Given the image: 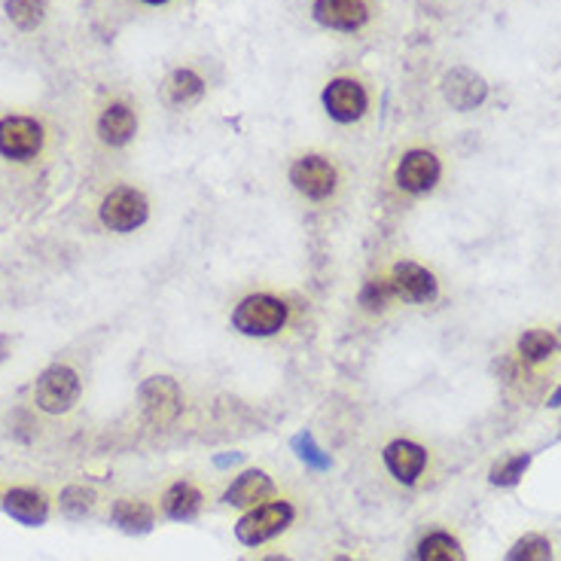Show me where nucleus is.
<instances>
[{
	"label": "nucleus",
	"instance_id": "obj_22",
	"mask_svg": "<svg viewBox=\"0 0 561 561\" xmlns=\"http://www.w3.org/2000/svg\"><path fill=\"white\" fill-rule=\"evenodd\" d=\"M391 303H394V288H391V278L387 275H372V278H367L360 293H357V305L367 315H385Z\"/></svg>",
	"mask_w": 561,
	"mask_h": 561
},
{
	"label": "nucleus",
	"instance_id": "obj_16",
	"mask_svg": "<svg viewBox=\"0 0 561 561\" xmlns=\"http://www.w3.org/2000/svg\"><path fill=\"white\" fill-rule=\"evenodd\" d=\"M135 131H138V113L123 101L107 104L98 119V135L107 146H126L135 138Z\"/></svg>",
	"mask_w": 561,
	"mask_h": 561
},
{
	"label": "nucleus",
	"instance_id": "obj_1",
	"mask_svg": "<svg viewBox=\"0 0 561 561\" xmlns=\"http://www.w3.org/2000/svg\"><path fill=\"white\" fill-rule=\"evenodd\" d=\"M290 321V305L275 293H251L232 308V330L251 339L278 336Z\"/></svg>",
	"mask_w": 561,
	"mask_h": 561
},
{
	"label": "nucleus",
	"instance_id": "obj_12",
	"mask_svg": "<svg viewBox=\"0 0 561 561\" xmlns=\"http://www.w3.org/2000/svg\"><path fill=\"white\" fill-rule=\"evenodd\" d=\"M382 461H385L387 473L400 485H416L428 467V449L412 439H391L382 451Z\"/></svg>",
	"mask_w": 561,
	"mask_h": 561
},
{
	"label": "nucleus",
	"instance_id": "obj_33",
	"mask_svg": "<svg viewBox=\"0 0 561 561\" xmlns=\"http://www.w3.org/2000/svg\"><path fill=\"white\" fill-rule=\"evenodd\" d=\"M336 561H354V559H348V556H339Z\"/></svg>",
	"mask_w": 561,
	"mask_h": 561
},
{
	"label": "nucleus",
	"instance_id": "obj_3",
	"mask_svg": "<svg viewBox=\"0 0 561 561\" xmlns=\"http://www.w3.org/2000/svg\"><path fill=\"white\" fill-rule=\"evenodd\" d=\"M80 391L82 382L80 375H77V369L65 367V364H52L34 382V403L47 416H65V412H71L77 406Z\"/></svg>",
	"mask_w": 561,
	"mask_h": 561
},
{
	"label": "nucleus",
	"instance_id": "obj_13",
	"mask_svg": "<svg viewBox=\"0 0 561 561\" xmlns=\"http://www.w3.org/2000/svg\"><path fill=\"white\" fill-rule=\"evenodd\" d=\"M272 495V476L266 470H259V467H251V470H244V473H239L235 480L229 482V488H226L220 500H224L226 507H235V510H251L257 503H266Z\"/></svg>",
	"mask_w": 561,
	"mask_h": 561
},
{
	"label": "nucleus",
	"instance_id": "obj_30",
	"mask_svg": "<svg viewBox=\"0 0 561 561\" xmlns=\"http://www.w3.org/2000/svg\"><path fill=\"white\" fill-rule=\"evenodd\" d=\"M549 406H552V409H561V385L552 391V397H549Z\"/></svg>",
	"mask_w": 561,
	"mask_h": 561
},
{
	"label": "nucleus",
	"instance_id": "obj_26",
	"mask_svg": "<svg viewBox=\"0 0 561 561\" xmlns=\"http://www.w3.org/2000/svg\"><path fill=\"white\" fill-rule=\"evenodd\" d=\"M7 16L18 31H34L47 16V3L43 0H7Z\"/></svg>",
	"mask_w": 561,
	"mask_h": 561
},
{
	"label": "nucleus",
	"instance_id": "obj_5",
	"mask_svg": "<svg viewBox=\"0 0 561 561\" xmlns=\"http://www.w3.org/2000/svg\"><path fill=\"white\" fill-rule=\"evenodd\" d=\"M98 217H101L104 229L129 235V232L141 229L150 220V202L138 187H116L101 199Z\"/></svg>",
	"mask_w": 561,
	"mask_h": 561
},
{
	"label": "nucleus",
	"instance_id": "obj_7",
	"mask_svg": "<svg viewBox=\"0 0 561 561\" xmlns=\"http://www.w3.org/2000/svg\"><path fill=\"white\" fill-rule=\"evenodd\" d=\"M439 177H443V162L433 150H424V146L406 150L400 162H397V168H394V183L406 195L433 193Z\"/></svg>",
	"mask_w": 561,
	"mask_h": 561
},
{
	"label": "nucleus",
	"instance_id": "obj_31",
	"mask_svg": "<svg viewBox=\"0 0 561 561\" xmlns=\"http://www.w3.org/2000/svg\"><path fill=\"white\" fill-rule=\"evenodd\" d=\"M263 561H290V556H281V552H272V556H266Z\"/></svg>",
	"mask_w": 561,
	"mask_h": 561
},
{
	"label": "nucleus",
	"instance_id": "obj_11",
	"mask_svg": "<svg viewBox=\"0 0 561 561\" xmlns=\"http://www.w3.org/2000/svg\"><path fill=\"white\" fill-rule=\"evenodd\" d=\"M443 98L449 101L451 111L470 113L476 111L480 104H485L488 82L470 67H451L449 74L443 77Z\"/></svg>",
	"mask_w": 561,
	"mask_h": 561
},
{
	"label": "nucleus",
	"instance_id": "obj_20",
	"mask_svg": "<svg viewBox=\"0 0 561 561\" xmlns=\"http://www.w3.org/2000/svg\"><path fill=\"white\" fill-rule=\"evenodd\" d=\"M202 92H205V80L195 71H190V67H177L175 74L168 77V82H165V95H168V101L175 107H190V104H195L202 98Z\"/></svg>",
	"mask_w": 561,
	"mask_h": 561
},
{
	"label": "nucleus",
	"instance_id": "obj_28",
	"mask_svg": "<svg viewBox=\"0 0 561 561\" xmlns=\"http://www.w3.org/2000/svg\"><path fill=\"white\" fill-rule=\"evenodd\" d=\"M241 461V451H235V455H224V458H217L214 464L217 467H232V464H239Z\"/></svg>",
	"mask_w": 561,
	"mask_h": 561
},
{
	"label": "nucleus",
	"instance_id": "obj_32",
	"mask_svg": "<svg viewBox=\"0 0 561 561\" xmlns=\"http://www.w3.org/2000/svg\"><path fill=\"white\" fill-rule=\"evenodd\" d=\"M144 3H150V7H160V3H168V0H144Z\"/></svg>",
	"mask_w": 561,
	"mask_h": 561
},
{
	"label": "nucleus",
	"instance_id": "obj_17",
	"mask_svg": "<svg viewBox=\"0 0 561 561\" xmlns=\"http://www.w3.org/2000/svg\"><path fill=\"white\" fill-rule=\"evenodd\" d=\"M111 522L123 534L141 537L156 528V510L146 500H131V497H119L111 507Z\"/></svg>",
	"mask_w": 561,
	"mask_h": 561
},
{
	"label": "nucleus",
	"instance_id": "obj_29",
	"mask_svg": "<svg viewBox=\"0 0 561 561\" xmlns=\"http://www.w3.org/2000/svg\"><path fill=\"white\" fill-rule=\"evenodd\" d=\"M10 345H13V342H10V336H0V364H3L7 357H10Z\"/></svg>",
	"mask_w": 561,
	"mask_h": 561
},
{
	"label": "nucleus",
	"instance_id": "obj_2",
	"mask_svg": "<svg viewBox=\"0 0 561 561\" xmlns=\"http://www.w3.org/2000/svg\"><path fill=\"white\" fill-rule=\"evenodd\" d=\"M296 522V507L290 500H266L251 507L247 513L235 522V540L241 546H263L284 534Z\"/></svg>",
	"mask_w": 561,
	"mask_h": 561
},
{
	"label": "nucleus",
	"instance_id": "obj_21",
	"mask_svg": "<svg viewBox=\"0 0 561 561\" xmlns=\"http://www.w3.org/2000/svg\"><path fill=\"white\" fill-rule=\"evenodd\" d=\"M515 352L525 364L537 367V364H546L552 354L559 352V339L552 336L549 330H525L515 342Z\"/></svg>",
	"mask_w": 561,
	"mask_h": 561
},
{
	"label": "nucleus",
	"instance_id": "obj_8",
	"mask_svg": "<svg viewBox=\"0 0 561 561\" xmlns=\"http://www.w3.org/2000/svg\"><path fill=\"white\" fill-rule=\"evenodd\" d=\"M43 150V126L31 116L0 119V156L10 162H31Z\"/></svg>",
	"mask_w": 561,
	"mask_h": 561
},
{
	"label": "nucleus",
	"instance_id": "obj_27",
	"mask_svg": "<svg viewBox=\"0 0 561 561\" xmlns=\"http://www.w3.org/2000/svg\"><path fill=\"white\" fill-rule=\"evenodd\" d=\"M293 451H296V458H299L308 470H330V455L315 443V436L308 431L293 436Z\"/></svg>",
	"mask_w": 561,
	"mask_h": 561
},
{
	"label": "nucleus",
	"instance_id": "obj_4",
	"mask_svg": "<svg viewBox=\"0 0 561 561\" xmlns=\"http://www.w3.org/2000/svg\"><path fill=\"white\" fill-rule=\"evenodd\" d=\"M288 180L305 202H315V205L330 202L339 190L336 165L327 156H321V153H305L299 160H293Z\"/></svg>",
	"mask_w": 561,
	"mask_h": 561
},
{
	"label": "nucleus",
	"instance_id": "obj_9",
	"mask_svg": "<svg viewBox=\"0 0 561 561\" xmlns=\"http://www.w3.org/2000/svg\"><path fill=\"white\" fill-rule=\"evenodd\" d=\"M391 288H394V299L409 305H428L439 296V281L436 275L421 266V263H412V259H400L394 263L391 269Z\"/></svg>",
	"mask_w": 561,
	"mask_h": 561
},
{
	"label": "nucleus",
	"instance_id": "obj_24",
	"mask_svg": "<svg viewBox=\"0 0 561 561\" xmlns=\"http://www.w3.org/2000/svg\"><path fill=\"white\" fill-rule=\"evenodd\" d=\"M59 510L71 522H82L86 515L95 510V492L82 488V485H67L59 497Z\"/></svg>",
	"mask_w": 561,
	"mask_h": 561
},
{
	"label": "nucleus",
	"instance_id": "obj_19",
	"mask_svg": "<svg viewBox=\"0 0 561 561\" xmlns=\"http://www.w3.org/2000/svg\"><path fill=\"white\" fill-rule=\"evenodd\" d=\"M418 561H467L464 549L458 544V537H451L449 531H431L421 537L416 549Z\"/></svg>",
	"mask_w": 561,
	"mask_h": 561
},
{
	"label": "nucleus",
	"instance_id": "obj_25",
	"mask_svg": "<svg viewBox=\"0 0 561 561\" xmlns=\"http://www.w3.org/2000/svg\"><path fill=\"white\" fill-rule=\"evenodd\" d=\"M552 544L546 540L544 534H525V537H519L513 546H510V552H507V559L503 561H552Z\"/></svg>",
	"mask_w": 561,
	"mask_h": 561
},
{
	"label": "nucleus",
	"instance_id": "obj_6",
	"mask_svg": "<svg viewBox=\"0 0 561 561\" xmlns=\"http://www.w3.org/2000/svg\"><path fill=\"white\" fill-rule=\"evenodd\" d=\"M138 400H141L146 424L153 428H168L183 412V391L171 375H150L144 385L138 387Z\"/></svg>",
	"mask_w": 561,
	"mask_h": 561
},
{
	"label": "nucleus",
	"instance_id": "obj_15",
	"mask_svg": "<svg viewBox=\"0 0 561 561\" xmlns=\"http://www.w3.org/2000/svg\"><path fill=\"white\" fill-rule=\"evenodd\" d=\"M3 513L10 515L13 522L25 525V528H40L47 525L49 519V500L43 492H34V488H13L3 495Z\"/></svg>",
	"mask_w": 561,
	"mask_h": 561
},
{
	"label": "nucleus",
	"instance_id": "obj_18",
	"mask_svg": "<svg viewBox=\"0 0 561 561\" xmlns=\"http://www.w3.org/2000/svg\"><path fill=\"white\" fill-rule=\"evenodd\" d=\"M202 503H205V497H202V492L195 488L193 482L180 480L165 488L162 513L168 515L171 522H193L195 515L202 513Z\"/></svg>",
	"mask_w": 561,
	"mask_h": 561
},
{
	"label": "nucleus",
	"instance_id": "obj_23",
	"mask_svg": "<svg viewBox=\"0 0 561 561\" xmlns=\"http://www.w3.org/2000/svg\"><path fill=\"white\" fill-rule=\"evenodd\" d=\"M531 455L528 451H519V455H510V458H500L492 470H488V482L497 485V488H513L522 482V476L528 473Z\"/></svg>",
	"mask_w": 561,
	"mask_h": 561
},
{
	"label": "nucleus",
	"instance_id": "obj_14",
	"mask_svg": "<svg viewBox=\"0 0 561 561\" xmlns=\"http://www.w3.org/2000/svg\"><path fill=\"white\" fill-rule=\"evenodd\" d=\"M311 13L323 28H333V31H357L369 18L364 0H315Z\"/></svg>",
	"mask_w": 561,
	"mask_h": 561
},
{
	"label": "nucleus",
	"instance_id": "obj_10",
	"mask_svg": "<svg viewBox=\"0 0 561 561\" xmlns=\"http://www.w3.org/2000/svg\"><path fill=\"white\" fill-rule=\"evenodd\" d=\"M323 111L330 113V119H336L342 126H352L357 119H364L369 111L367 89L352 77H339L327 82L323 89Z\"/></svg>",
	"mask_w": 561,
	"mask_h": 561
}]
</instances>
